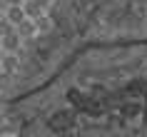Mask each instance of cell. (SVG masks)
Returning a JSON list of instances; mask_svg holds the SVG:
<instances>
[{
  "label": "cell",
  "instance_id": "5",
  "mask_svg": "<svg viewBox=\"0 0 147 137\" xmlns=\"http://www.w3.org/2000/svg\"><path fill=\"white\" fill-rule=\"evenodd\" d=\"M3 15L8 18V20H10L13 25H20V23L25 20V18H28V13H25V8H23V5H8V10H5Z\"/></svg>",
  "mask_w": 147,
  "mask_h": 137
},
{
  "label": "cell",
  "instance_id": "6",
  "mask_svg": "<svg viewBox=\"0 0 147 137\" xmlns=\"http://www.w3.org/2000/svg\"><path fill=\"white\" fill-rule=\"evenodd\" d=\"M23 8H25V13H28V18H32V20H38V18L45 13V8L40 5L38 0H25V3H23Z\"/></svg>",
  "mask_w": 147,
  "mask_h": 137
},
{
  "label": "cell",
  "instance_id": "2",
  "mask_svg": "<svg viewBox=\"0 0 147 137\" xmlns=\"http://www.w3.org/2000/svg\"><path fill=\"white\" fill-rule=\"evenodd\" d=\"M67 100L75 105V110H85V112H90V115H102V105L97 102L95 97H90V95H82L80 90H72L67 92Z\"/></svg>",
  "mask_w": 147,
  "mask_h": 137
},
{
  "label": "cell",
  "instance_id": "11",
  "mask_svg": "<svg viewBox=\"0 0 147 137\" xmlns=\"http://www.w3.org/2000/svg\"><path fill=\"white\" fill-rule=\"evenodd\" d=\"M0 43H3V32H0Z\"/></svg>",
  "mask_w": 147,
  "mask_h": 137
},
{
  "label": "cell",
  "instance_id": "9",
  "mask_svg": "<svg viewBox=\"0 0 147 137\" xmlns=\"http://www.w3.org/2000/svg\"><path fill=\"white\" fill-rule=\"evenodd\" d=\"M142 122H145V130H147V85L142 90Z\"/></svg>",
  "mask_w": 147,
  "mask_h": 137
},
{
  "label": "cell",
  "instance_id": "4",
  "mask_svg": "<svg viewBox=\"0 0 147 137\" xmlns=\"http://www.w3.org/2000/svg\"><path fill=\"white\" fill-rule=\"evenodd\" d=\"M15 30L20 32V38H35V35H40L38 30V23L32 20V18H25L20 25H15Z\"/></svg>",
  "mask_w": 147,
  "mask_h": 137
},
{
  "label": "cell",
  "instance_id": "1",
  "mask_svg": "<svg viewBox=\"0 0 147 137\" xmlns=\"http://www.w3.org/2000/svg\"><path fill=\"white\" fill-rule=\"evenodd\" d=\"M75 122H78V110L75 107H65V110H57V112L50 115V120H47V127L62 135V132H70V130L75 127Z\"/></svg>",
  "mask_w": 147,
  "mask_h": 137
},
{
  "label": "cell",
  "instance_id": "7",
  "mask_svg": "<svg viewBox=\"0 0 147 137\" xmlns=\"http://www.w3.org/2000/svg\"><path fill=\"white\" fill-rule=\"evenodd\" d=\"M18 67V57L15 53H5L3 55V75H13Z\"/></svg>",
  "mask_w": 147,
  "mask_h": 137
},
{
  "label": "cell",
  "instance_id": "3",
  "mask_svg": "<svg viewBox=\"0 0 147 137\" xmlns=\"http://www.w3.org/2000/svg\"><path fill=\"white\" fill-rule=\"evenodd\" d=\"M20 43H23V38H20V32L13 28L10 32H5V35H3L0 50H3V53H18V50H20Z\"/></svg>",
  "mask_w": 147,
  "mask_h": 137
},
{
  "label": "cell",
  "instance_id": "10",
  "mask_svg": "<svg viewBox=\"0 0 147 137\" xmlns=\"http://www.w3.org/2000/svg\"><path fill=\"white\" fill-rule=\"evenodd\" d=\"M40 5H42V8H50V5H53V0H38Z\"/></svg>",
  "mask_w": 147,
  "mask_h": 137
},
{
  "label": "cell",
  "instance_id": "8",
  "mask_svg": "<svg viewBox=\"0 0 147 137\" xmlns=\"http://www.w3.org/2000/svg\"><path fill=\"white\" fill-rule=\"evenodd\" d=\"M35 23H38V30H40V32L50 30V25H53V23H50V20H47V18H45V13H42V15H40L38 20H35Z\"/></svg>",
  "mask_w": 147,
  "mask_h": 137
}]
</instances>
